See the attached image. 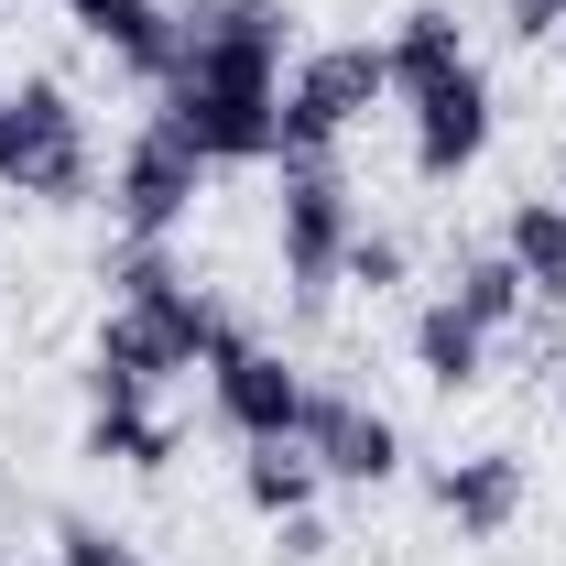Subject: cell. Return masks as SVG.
<instances>
[{
	"label": "cell",
	"instance_id": "obj_1",
	"mask_svg": "<svg viewBox=\"0 0 566 566\" xmlns=\"http://www.w3.org/2000/svg\"><path fill=\"white\" fill-rule=\"evenodd\" d=\"M283 0H186L175 11V76L164 120L208 164H273L283 153Z\"/></svg>",
	"mask_w": 566,
	"mask_h": 566
},
{
	"label": "cell",
	"instance_id": "obj_2",
	"mask_svg": "<svg viewBox=\"0 0 566 566\" xmlns=\"http://www.w3.org/2000/svg\"><path fill=\"white\" fill-rule=\"evenodd\" d=\"M98 186V142L87 109L55 76H11L0 87V197H33V208H76Z\"/></svg>",
	"mask_w": 566,
	"mask_h": 566
},
{
	"label": "cell",
	"instance_id": "obj_3",
	"mask_svg": "<svg viewBox=\"0 0 566 566\" xmlns=\"http://www.w3.org/2000/svg\"><path fill=\"white\" fill-rule=\"evenodd\" d=\"M381 98H392V55L381 44H316L305 66L283 76V153L273 164H327Z\"/></svg>",
	"mask_w": 566,
	"mask_h": 566
},
{
	"label": "cell",
	"instance_id": "obj_4",
	"mask_svg": "<svg viewBox=\"0 0 566 566\" xmlns=\"http://www.w3.org/2000/svg\"><path fill=\"white\" fill-rule=\"evenodd\" d=\"M349 240H359V197L327 164H283V197H273V251H283V294L294 305H327L338 273H349Z\"/></svg>",
	"mask_w": 566,
	"mask_h": 566
},
{
	"label": "cell",
	"instance_id": "obj_5",
	"mask_svg": "<svg viewBox=\"0 0 566 566\" xmlns=\"http://www.w3.org/2000/svg\"><path fill=\"white\" fill-rule=\"evenodd\" d=\"M208 175L218 164L153 109V120L120 142V164H109V218H120V240H175V229L197 218V197H208Z\"/></svg>",
	"mask_w": 566,
	"mask_h": 566
},
{
	"label": "cell",
	"instance_id": "obj_6",
	"mask_svg": "<svg viewBox=\"0 0 566 566\" xmlns=\"http://www.w3.org/2000/svg\"><path fill=\"white\" fill-rule=\"evenodd\" d=\"M305 392H316V381H305L283 349H262L251 327L208 349V403H218V424H229L240 447H273V436H294V424H305Z\"/></svg>",
	"mask_w": 566,
	"mask_h": 566
},
{
	"label": "cell",
	"instance_id": "obj_7",
	"mask_svg": "<svg viewBox=\"0 0 566 566\" xmlns=\"http://www.w3.org/2000/svg\"><path fill=\"white\" fill-rule=\"evenodd\" d=\"M403 120H415V175L424 186H458L491 153V76L480 66L424 76V87H403Z\"/></svg>",
	"mask_w": 566,
	"mask_h": 566
},
{
	"label": "cell",
	"instance_id": "obj_8",
	"mask_svg": "<svg viewBox=\"0 0 566 566\" xmlns=\"http://www.w3.org/2000/svg\"><path fill=\"white\" fill-rule=\"evenodd\" d=\"M294 447L316 458V480H349V491H370V480H392V469H403L392 415H381V403H359V392H338V381H316V392H305Z\"/></svg>",
	"mask_w": 566,
	"mask_h": 566
},
{
	"label": "cell",
	"instance_id": "obj_9",
	"mask_svg": "<svg viewBox=\"0 0 566 566\" xmlns=\"http://www.w3.org/2000/svg\"><path fill=\"white\" fill-rule=\"evenodd\" d=\"M523 501H534V480H523V458H512V447H469V458H447V469H436V512H447L469 545L512 534V523H523Z\"/></svg>",
	"mask_w": 566,
	"mask_h": 566
},
{
	"label": "cell",
	"instance_id": "obj_10",
	"mask_svg": "<svg viewBox=\"0 0 566 566\" xmlns=\"http://www.w3.org/2000/svg\"><path fill=\"white\" fill-rule=\"evenodd\" d=\"M66 22L109 55V66H132L142 87L175 76V11H164V0H66Z\"/></svg>",
	"mask_w": 566,
	"mask_h": 566
},
{
	"label": "cell",
	"instance_id": "obj_11",
	"mask_svg": "<svg viewBox=\"0 0 566 566\" xmlns=\"http://www.w3.org/2000/svg\"><path fill=\"white\" fill-rule=\"evenodd\" d=\"M501 251H512V273L534 283V305L566 316V197H523L501 218Z\"/></svg>",
	"mask_w": 566,
	"mask_h": 566
},
{
	"label": "cell",
	"instance_id": "obj_12",
	"mask_svg": "<svg viewBox=\"0 0 566 566\" xmlns=\"http://www.w3.org/2000/svg\"><path fill=\"white\" fill-rule=\"evenodd\" d=\"M415 370L436 381V392H480V370H491V327H469L447 294L415 316Z\"/></svg>",
	"mask_w": 566,
	"mask_h": 566
},
{
	"label": "cell",
	"instance_id": "obj_13",
	"mask_svg": "<svg viewBox=\"0 0 566 566\" xmlns=\"http://www.w3.org/2000/svg\"><path fill=\"white\" fill-rule=\"evenodd\" d=\"M447 305H458V316H469V327H523V316H534V283L512 273V251H458V273H447Z\"/></svg>",
	"mask_w": 566,
	"mask_h": 566
},
{
	"label": "cell",
	"instance_id": "obj_14",
	"mask_svg": "<svg viewBox=\"0 0 566 566\" xmlns=\"http://www.w3.org/2000/svg\"><path fill=\"white\" fill-rule=\"evenodd\" d=\"M381 55H392V98H403V87H424V76L469 66V33H458V11H447V0H415V11L392 22V44H381Z\"/></svg>",
	"mask_w": 566,
	"mask_h": 566
},
{
	"label": "cell",
	"instance_id": "obj_15",
	"mask_svg": "<svg viewBox=\"0 0 566 566\" xmlns=\"http://www.w3.org/2000/svg\"><path fill=\"white\" fill-rule=\"evenodd\" d=\"M87 458H120V469H164V458H175V424L153 415V403H132V392H98V403H87Z\"/></svg>",
	"mask_w": 566,
	"mask_h": 566
},
{
	"label": "cell",
	"instance_id": "obj_16",
	"mask_svg": "<svg viewBox=\"0 0 566 566\" xmlns=\"http://www.w3.org/2000/svg\"><path fill=\"white\" fill-rule=\"evenodd\" d=\"M240 501H251L262 523H294V512L316 501V458H305L294 436H273V447H251V458H240Z\"/></svg>",
	"mask_w": 566,
	"mask_h": 566
},
{
	"label": "cell",
	"instance_id": "obj_17",
	"mask_svg": "<svg viewBox=\"0 0 566 566\" xmlns=\"http://www.w3.org/2000/svg\"><path fill=\"white\" fill-rule=\"evenodd\" d=\"M403 262H415V251H403V229H370V218H359V240H349V273H338V283L381 294V283H403Z\"/></svg>",
	"mask_w": 566,
	"mask_h": 566
},
{
	"label": "cell",
	"instance_id": "obj_18",
	"mask_svg": "<svg viewBox=\"0 0 566 566\" xmlns=\"http://www.w3.org/2000/svg\"><path fill=\"white\" fill-rule=\"evenodd\" d=\"M55 566H142V545L109 534V523H66V534H55Z\"/></svg>",
	"mask_w": 566,
	"mask_h": 566
},
{
	"label": "cell",
	"instance_id": "obj_19",
	"mask_svg": "<svg viewBox=\"0 0 566 566\" xmlns=\"http://www.w3.org/2000/svg\"><path fill=\"white\" fill-rule=\"evenodd\" d=\"M556 11H566V0H556Z\"/></svg>",
	"mask_w": 566,
	"mask_h": 566
}]
</instances>
